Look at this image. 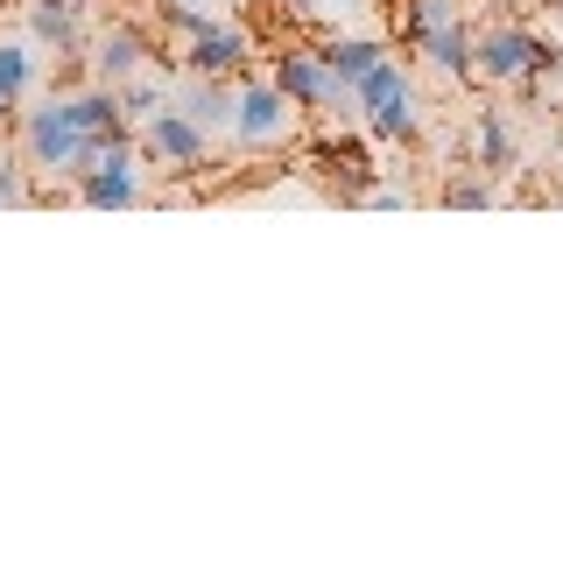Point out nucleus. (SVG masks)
<instances>
[{
  "instance_id": "dca6fc26",
  "label": "nucleus",
  "mask_w": 563,
  "mask_h": 563,
  "mask_svg": "<svg viewBox=\"0 0 563 563\" xmlns=\"http://www.w3.org/2000/svg\"><path fill=\"white\" fill-rule=\"evenodd\" d=\"M317 163H324L331 176H339V190H345V198H360V190L374 184V163H366V155L352 148V141H331V148L317 155Z\"/></svg>"
},
{
  "instance_id": "4be33fe9",
  "label": "nucleus",
  "mask_w": 563,
  "mask_h": 563,
  "mask_svg": "<svg viewBox=\"0 0 563 563\" xmlns=\"http://www.w3.org/2000/svg\"><path fill=\"white\" fill-rule=\"evenodd\" d=\"M542 8H550V14H556V22H563V0H542Z\"/></svg>"
},
{
  "instance_id": "a211bd4d",
  "label": "nucleus",
  "mask_w": 563,
  "mask_h": 563,
  "mask_svg": "<svg viewBox=\"0 0 563 563\" xmlns=\"http://www.w3.org/2000/svg\"><path fill=\"white\" fill-rule=\"evenodd\" d=\"M444 205H457V211H479V205H500V184L479 169V176H451L444 184Z\"/></svg>"
},
{
  "instance_id": "39448f33",
  "label": "nucleus",
  "mask_w": 563,
  "mask_h": 563,
  "mask_svg": "<svg viewBox=\"0 0 563 563\" xmlns=\"http://www.w3.org/2000/svg\"><path fill=\"white\" fill-rule=\"evenodd\" d=\"M134 148H141V163H155V169H205L211 163V134L190 113H176V106H155V113L141 120Z\"/></svg>"
},
{
  "instance_id": "6e6552de",
  "label": "nucleus",
  "mask_w": 563,
  "mask_h": 563,
  "mask_svg": "<svg viewBox=\"0 0 563 563\" xmlns=\"http://www.w3.org/2000/svg\"><path fill=\"white\" fill-rule=\"evenodd\" d=\"M246 57H254V29L240 14H219L205 35H190V49L176 64L198 70V78H233V70H246Z\"/></svg>"
},
{
  "instance_id": "6ab92c4d",
  "label": "nucleus",
  "mask_w": 563,
  "mask_h": 563,
  "mask_svg": "<svg viewBox=\"0 0 563 563\" xmlns=\"http://www.w3.org/2000/svg\"><path fill=\"white\" fill-rule=\"evenodd\" d=\"M0 205H29V163H22V148H0Z\"/></svg>"
},
{
  "instance_id": "aec40b11",
  "label": "nucleus",
  "mask_w": 563,
  "mask_h": 563,
  "mask_svg": "<svg viewBox=\"0 0 563 563\" xmlns=\"http://www.w3.org/2000/svg\"><path fill=\"white\" fill-rule=\"evenodd\" d=\"M360 205H374V211H401V205H409V190H401V184H366V190H360Z\"/></svg>"
},
{
  "instance_id": "f03ea898",
  "label": "nucleus",
  "mask_w": 563,
  "mask_h": 563,
  "mask_svg": "<svg viewBox=\"0 0 563 563\" xmlns=\"http://www.w3.org/2000/svg\"><path fill=\"white\" fill-rule=\"evenodd\" d=\"M345 106L366 113V134H380V141H422V99H416L409 70H401L395 57H380L374 70H366V78L345 92Z\"/></svg>"
},
{
  "instance_id": "9d476101",
  "label": "nucleus",
  "mask_w": 563,
  "mask_h": 563,
  "mask_svg": "<svg viewBox=\"0 0 563 563\" xmlns=\"http://www.w3.org/2000/svg\"><path fill=\"white\" fill-rule=\"evenodd\" d=\"M85 0H29V43L57 49V57H78L85 49Z\"/></svg>"
},
{
  "instance_id": "20e7f679",
  "label": "nucleus",
  "mask_w": 563,
  "mask_h": 563,
  "mask_svg": "<svg viewBox=\"0 0 563 563\" xmlns=\"http://www.w3.org/2000/svg\"><path fill=\"white\" fill-rule=\"evenodd\" d=\"M225 134H233L240 148H282V141H296V106L275 92V78H240Z\"/></svg>"
},
{
  "instance_id": "2eb2a0df",
  "label": "nucleus",
  "mask_w": 563,
  "mask_h": 563,
  "mask_svg": "<svg viewBox=\"0 0 563 563\" xmlns=\"http://www.w3.org/2000/svg\"><path fill=\"white\" fill-rule=\"evenodd\" d=\"M35 70H43V49L35 43H0V106H22Z\"/></svg>"
},
{
  "instance_id": "0eeeda50",
  "label": "nucleus",
  "mask_w": 563,
  "mask_h": 563,
  "mask_svg": "<svg viewBox=\"0 0 563 563\" xmlns=\"http://www.w3.org/2000/svg\"><path fill=\"white\" fill-rule=\"evenodd\" d=\"M268 78H275V92L289 99L296 113H324V106H345L339 78H331V64H324V49H303V43L275 49V57H268Z\"/></svg>"
},
{
  "instance_id": "412c9836",
  "label": "nucleus",
  "mask_w": 563,
  "mask_h": 563,
  "mask_svg": "<svg viewBox=\"0 0 563 563\" xmlns=\"http://www.w3.org/2000/svg\"><path fill=\"white\" fill-rule=\"evenodd\" d=\"M163 14H233L240 0H155Z\"/></svg>"
},
{
  "instance_id": "7ed1b4c3",
  "label": "nucleus",
  "mask_w": 563,
  "mask_h": 563,
  "mask_svg": "<svg viewBox=\"0 0 563 563\" xmlns=\"http://www.w3.org/2000/svg\"><path fill=\"white\" fill-rule=\"evenodd\" d=\"M536 57H542V35L515 22V14H493L486 29H472V78H486V85H528Z\"/></svg>"
},
{
  "instance_id": "f3484780",
  "label": "nucleus",
  "mask_w": 563,
  "mask_h": 563,
  "mask_svg": "<svg viewBox=\"0 0 563 563\" xmlns=\"http://www.w3.org/2000/svg\"><path fill=\"white\" fill-rule=\"evenodd\" d=\"M113 92H120V113H128V120H148L155 106H169V85L163 78H141V70H134L128 85H113Z\"/></svg>"
},
{
  "instance_id": "9b49d317",
  "label": "nucleus",
  "mask_w": 563,
  "mask_h": 563,
  "mask_svg": "<svg viewBox=\"0 0 563 563\" xmlns=\"http://www.w3.org/2000/svg\"><path fill=\"white\" fill-rule=\"evenodd\" d=\"M169 106H176V113H190L211 141H219L225 120H233V85H225V78H198V70H190L184 85L169 78Z\"/></svg>"
},
{
  "instance_id": "4468645a",
  "label": "nucleus",
  "mask_w": 563,
  "mask_h": 563,
  "mask_svg": "<svg viewBox=\"0 0 563 563\" xmlns=\"http://www.w3.org/2000/svg\"><path fill=\"white\" fill-rule=\"evenodd\" d=\"M507 155H515V128H507V113L479 106V120H472V169L507 176Z\"/></svg>"
},
{
  "instance_id": "ddd939ff",
  "label": "nucleus",
  "mask_w": 563,
  "mask_h": 563,
  "mask_svg": "<svg viewBox=\"0 0 563 563\" xmlns=\"http://www.w3.org/2000/svg\"><path fill=\"white\" fill-rule=\"evenodd\" d=\"M380 57H387L380 35H339V43H324V64H331V78H339V92H352Z\"/></svg>"
},
{
  "instance_id": "1a4fd4ad",
  "label": "nucleus",
  "mask_w": 563,
  "mask_h": 563,
  "mask_svg": "<svg viewBox=\"0 0 563 563\" xmlns=\"http://www.w3.org/2000/svg\"><path fill=\"white\" fill-rule=\"evenodd\" d=\"M85 49H92V78H99V85H128L134 70L155 64V43H148L134 22H106V29H92V35H85Z\"/></svg>"
},
{
  "instance_id": "f8f14e48",
  "label": "nucleus",
  "mask_w": 563,
  "mask_h": 563,
  "mask_svg": "<svg viewBox=\"0 0 563 563\" xmlns=\"http://www.w3.org/2000/svg\"><path fill=\"white\" fill-rule=\"evenodd\" d=\"M416 43H422V64H430V70H444L451 85H465V78H472V29H465V14H451L444 29L416 35Z\"/></svg>"
},
{
  "instance_id": "423d86ee",
  "label": "nucleus",
  "mask_w": 563,
  "mask_h": 563,
  "mask_svg": "<svg viewBox=\"0 0 563 563\" xmlns=\"http://www.w3.org/2000/svg\"><path fill=\"white\" fill-rule=\"evenodd\" d=\"M70 190H78V198L92 205V211H128V205H141V148H134V128L106 141L99 163L85 169Z\"/></svg>"
},
{
  "instance_id": "f257e3e1",
  "label": "nucleus",
  "mask_w": 563,
  "mask_h": 563,
  "mask_svg": "<svg viewBox=\"0 0 563 563\" xmlns=\"http://www.w3.org/2000/svg\"><path fill=\"white\" fill-rule=\"evenodd\" d=\"M113 134H128V113H120V92H113V85L49 92L43 106H29V113H22V163L35 176L78 184V176L99 163V148Z\"/></svg>"
}]
</instances>
